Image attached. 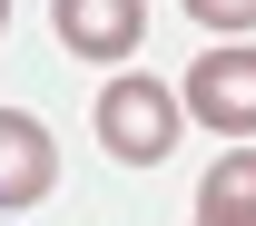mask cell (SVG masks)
<instances>
[{"label": "cell", "instance_id": "obj_1", "mask_svg": "<svg viewBox=\"0 0 256 226\" xmlns=\"http://www.w3.org/2000/svg\"><path fill=\"white\" fill-rule=\"evenodd\" d=\"M178 128H188V98L168 89V79H148V69H118L98 89V148L118 167H158L178 148Z\"/></svg>", "mask_w": 256, "mask_h": 226}, {"label": "cell", "instance_id": "obj_2", "mask_svg": "<svg viewBox=\"0 0 256 226\" xmlns=\"http://www.w3.org/2000/svg\"><path fill=\"white\" fill-rule=\"evenodd\" d=\"M188 118L197 128H217V138H236V148H246L256 138V49L246 39H226V49H207V59L188 69Z\"/></svg>", "mask_w": 256, "mask_h": 226}, {"label": "cell", "instance_id": "obj_3", "mask_svg": "<svg viewBox=\"0 0 256 226\" xmlns=\"http://www.w3.org/2000/svg\"><path fill=\"white\" fill-rule=\"evenodd\" d=\"M50 30L79 49V59L118 69L138 39H148V0H50Z\"/></svg>", "mask_w": 256, "mask_h": 226}, {"label": "cell", "instance_id": "obj_4", "mask_svg": "<svg viewBox=\"0 0 256 226\" xmlns=\"http://www.w3.org/2000/svg\"><path fill=\"white\" fill-rule=\"evenodd\" d=\"M50 187H60V148H50V128H40L30 108H0V217L40 207Z\"/></svg>", "mask_w": 256, "mask_h": 226}, {"label": "cell", "instance_id": "obj_5", "mask_svg": "<svg viewBox=\"0 0 256 226\" xmlns=\"http://www.w3.org/2000/svg\"><path fill=\"white\" fill-rule=\"evenodd\" d=\"M197 217H256V148H226L197 177Z\"/></svg>", "mask_w": 256, "mask_h": 226}, {"label": "cell", "instance_id": "obj_6", "mask_svg": "<svg viewBox=\"0 0 256 226\" xmlns=\"http://www.w3.org/2000/svg\"><path fill=\"white\" fill-rule=\"evenodd\" d=\"M188 20H197V30H226V39H236V30H256V0H188Z\"/></svg>", "mask_w": 256, "mask_h": 226}, {"label": "cell", "instance_id": "obj_7", "mask_svg": "<svg viewBox=\"0 0 256 226\" xmlns=\"http://www.w3.org/2000/svg\"><path fill=\"white\" fill-rule=\"evenodd\" d=\"M197 226H256V217H197Z\"/></svg>", "mask_w": 256, "mask_h": 226}, {"label": "cell", "instance_id": "obj_8", "mask_svg": "<svg viewBox=\"0 0 256 226\" xmlns=\"http://www.w3.org/2000/svg\"><path fill=\"white\" fill-rule=\"evenodd\" d=\"M0 30H10V0H0Z\"/></svg>", "mask_w": 256, "mask_h": 226}]
</instances>
